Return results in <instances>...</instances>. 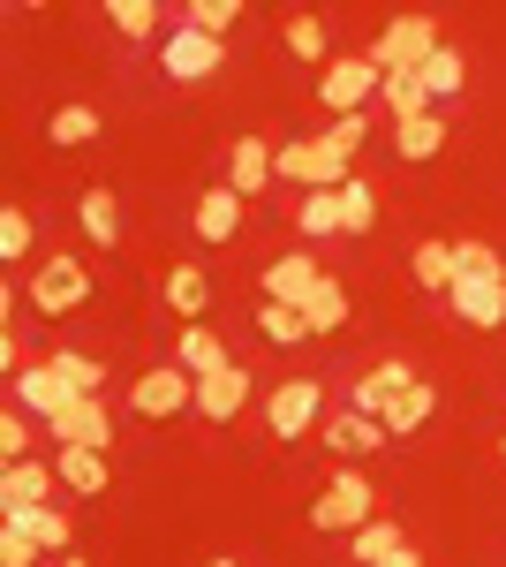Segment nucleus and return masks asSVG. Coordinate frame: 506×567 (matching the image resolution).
<instances>
[{"label":"nucleus","mask_w":506,"mask_h":567,"mask_svg":"<svg viewBox=\"0 0 506 567\" xmlns=\"http://www.w3.org/2000/svg\"><path fill=\"white\" fill-rule=\"evenodd\" d=\"M167 310H174V318H189V326L211 310V280L197 272V265H174V272H167Z\"/></svg>","instance_id":"23"},{"label":"nucleus","mask_w":506,"mask_h":567,"mask_svg":"<svg viewBox=\"0 0 506 567\" xmlns=\"http://www.w3.org/2000/svg\"><path fill=\"white\" fill-rule=\"evenodd\" d=\"M128 409L152 416V424H159V416H182V409H197V379H189L182 363H152V371L128 386Z\"/></svg>","instance_id":"5"},{"label":"nucleus","mask_w":506,"mask_h":567,"mask_svg":"<svg viewBox=\"0 0 506 567\" xmlns=\"http://www.w3.org/2000/svg\"><path fill=\"white\" fill-rule=\"evenodd\" d=\"M431 409H438V393H431V386H423V379H416V386L401 393V401L385 409L379 424H385V432H393V439H409V432H423V424H431Z\"/></svg>","instance_id":"24"},{"label":"nucleus","mask_w":506,"mask_h":567,"mask_svg":"<svg viewBox=\"0 0 506 567\" xmlns=\"http://www.w3.org/2000/svg\"><path fill=\"white\" fill-rule=\"evenodd\" d=\"M182 23H189V31H205V39H219L227 23H242V0H189V8H182Z\"/></svg>","instance_id":"33"},{"label":"nucleus","mask_w":506,"mask_h":567,"mask_svg":"<svg viewBox=\"0 0 506 567\" xmlns=\"http://www.w3.org/2000/svg\"><path fill=\"white\" fill-rule=\"evenodd\" d=\"M409 386H416V371H409V363H379V371H363V379H355V409H363V416H385Z\"/></svg>","instance_id":"17"},{"label":"nucleus","mask_w":506,"mask_h":567,"mask_svg":"<svg viewBox=\"0 0 506 567\" xmlns=\"http://www.w3.org/2000/svg\"><path fill=\"white\" fill-rule=\"evenodd\" d=\"M106 23L122 31V39H152V23H167L152 0H106Z\"/></svg>","instance_id":"34"},{"label":"nucleus","mask_w":506,"mask_h":567,"mask_svg":"<svg viewBox=\"0 0 506 567\" xmlns=\"http://www.w3.org/2000/svg\"><path fill=\"white\" fill-rule=\"evenodd\" d=\"M318 409H326V379H280V386L265 393V432L302 439L310 424H318Z\"/></svg>","instance_id":"4"},{"label":"nucleus","mask_w":506,"mask_h":567,"mask_svg":"<svg viewBox=\"0 0 506 567\" xmlns=\"http://www.w3.org/2000/svg\"><path fill=\"white\" fill-rule=\"evenodd\" d=\"M0 454H8V462H31V432H23V416H16V409L0 416Z\"/></svg>","instance_id":"42"},{"label":"nucleus","mask_w":506,"mask_h":567,"mask_svg":"<svg viewBox=\"0 0 506 567\" xmlns=\"http://www.w3.org/2000/svg\"><path fill=\"white\" fill-rule=\"evenodd\" d=\"M409 272H416V288H431V296H446V288H454V243H416V258H409Z\"/></svg>","instance_id":"27"},{"label":"nucleus","mask_w":506,"mask_h":567,"mask_svg":"<svg viewBox=\"0 0 506 567\" xmlns=\"http://www.w3.org/2000/svg\"><path fill=\"white\" fill-rule=\"evenodd\" d=\"M401 545H409V537H401V529L385 523V515H371V523L355 529V567H379L385 553H401Z\"/></svg>","instance_id":"32"},{"label":"nucleus","mask_w":506,"mask_h":567,"mask_svg":"<svg viewBox=\"0 0 506 567\" xmlns=\"http://www.w3.org/2000/svg\"><path fill=\"white\" fill-rule=\"evenodd\" d=\"M385 439H393V432H385L379 416L348 409V416H333V432H326V446H333V454H348V462H363V454H379Z\"/></svg>","instance_id":"18"},{"label":"nucleus","mask_w":506,"mask_h":567,"mask_svg":"<svg viewBox=\"0 0 506 567\" xmlns=\"http://www.w3.org/2000/svg\"><path fill=\"white\" fill-rule=\"evenodd\" d=\"M296 227L302 235H340V197L333 189H310V197L296 205Z\"/></svg>","instance_id":"35"},{"label":"nucleus","mask_w":506,"mask_h":567,"mask_svg":"<svg viewBox=\"0 0 506 567\" xmlns=\"http://www.w3.org/2000/svg\"><path fill=\"white\" fill-rule=\"evenodd\" d=\"M288 53H302V61H326V23H318V16H288Z\"/></svg>","instance_id":"40"},{"label":"nucleus","mask_w":506,"mask_h":567,"mask_svg":"<svg viewBox=\"0 0 506 567\" xmlns=\"http://www.w3.org/2000/svg\"><path fill=\"white\" fill-rule=\"evenodd\" d=\"M53 499V462H8L0 470V507H45Z\"/></svg>","instance_id":"15"},{"label":"nucleus","mask_w":506,"mask_h":567,"mask_svg":"<svg viewBox=\"0 0 506 567\" xmlns=\"http://www.w3.org/2000/svg\"><path fill=\"white\" fill-rule=\"evenodd\" d=\"M8 523H16V529H31V537H39L45 553H69V537H76V523H69L61 507H16Z\"/></svg>","instance_id":"25"},{"label":"nucleus","mask_w":506,"mask_h":567,"mask_svg":"<svg viewBox=\"0 0 506 567\" xmlns=\"http://www.w3.org/2000/svg\"><path fill=\"white\" fill-rule=\"evenodd\" d=\"M53 477L69 492H84V499H99L106 492V454L99 446H53Z\"/></svg>","instance_id":"16"},{"label":"nucleus","mask_w":506,"mask_h":567,"mask_svg":"<svg viewBox=\"0 0 506 567\" xmlns=\"http://www.w3.org/2000/svg\"><path fill=\"white\" fill-rule=\"evenodd\" d=\"M45 432H53V446H99V454H106V446H114V416H106L99 393H84V401H76L69 416H53Z\"/></svg>","instance_id":"13"},{"label":"nucleus","mask_w":506,"mask_h":567,"mask_svg":"<svg viewBox=\"0 0 506 567\" xmlns=\"http://www.w3.org/2000/svg\"><path fill=\"white\" fill-rule=\"evenodd\" d=\"M318 280H326V272H318V258H310V250H288V258H272L265 265V303H310V296H318Z\"/></svg>","instance_id":"12"},{"label":"nucleus","mask_w":506,"mask_h":567,"mask_svg":"<svg viewBox=\"0 0 506 567\" xmlns=\"http://www.w3.org/2000/svg\"><path fill=\"white\" fill-rule=\"evenodd\" d=\"M31 303H39L45 318H69L76 303H91V265H76V258H45L39 272H31Z\"/></svg>","instance_id":"8"},{"label":"nucleus","mask_w":506,"mask_h":567,"mask_svg":"<svg viewBox=\"0 0 506 567\" xmlns=\"http://www.w3.org/2000/svg\"><path fill=\"white\" fill-rule=\"evenodd\" d=\"M363 130H371L363 114H340V122H333V144H340V152H355V144H363Z\"/></svg>","instance_id":"43"},{"label":"nucleus","mask_w":506,"mask_h":567,"mask_svg":"<svg viewBox=\"0 0 506 567\" xmlns=\"http://www.w3.org/2000/svg\"><path fill=\"white\" fill-rule=\"evenodd\" d=\"M159 69H167L174 84H211V76L227 69V45L182 23V31H167V45H159Z\"/></svg>","instance_id":"6"},{"label":"nucleus","mask_w":506,"mask_h":567,"mask_svg":"<svg viewBox=\"0 0 506 567\" xmlns=\"http://www.w3.org/2000/svg\"><path fill=\"white\" fill-rule=\"evenodd\" d=\"M371 91H385L379 61L371 53H348V61H326V76H318V99L333 106V114H363V99Z\"/></svg>","instance_id":"7"},{"label":"nucleus","mask_w":506,"mask_h":567,"mask_svg":"<svg viewBox=\"0 0 506 567\" xmlns=\"http://www.w3.org/2000/svg\"><path fill=\"white\" fill-rule=\"evenodd\" d=\"M499 454H506V446H499Z\"/></svg>","instance_id":"47"},{"label":"nucleus","mask_w":506,"mask_h":567,"mask_svg":"<svg viewBox=\"0 0 506 567\" xmlns=\"http://www.w3.org/2000/svg\"><path fill=\"white\" fill-rule=\"evenodd\" d=\"M348 167H355V152H340L333 136H302V144H280L272 152V175L302 182V189H340V182H355Z\"/></svg>","instance_id":"1"},{"label":"nucleus","mask_w":506,"mask_h":567,"mask_svg":"<svg viewBox=\"0 0 506 567\" xmlns=\"http://www.w3.org/2000/svg\"><path fill=\"white\" fill-rule=\"evenodd\" d=\"M462 76H468V69H462V53H454V45H438V53L416 69V84L431 91V99H454V91H462Z\"/></svg>","instance_id":"30"},{"label":"nucleus","mask_w":506,"mask_h":567,"mask_svg":"<svg viewBox=\"0 0 506 567\" xmlns=\"http://www.w3.org/2000/svg\"><path fill=\"white\" fill-rule=\"evenodd\" d=\"M302 318H310V333H333V326H348V288H340L333 272L318 280V296L302 303Z\"/></svg>","instance_id":"29"},{"label":"nucleus","mask_w":506,"mask_h":567,"mask_svg":"<svg viewBox=\"0 0 506 567\" xmlns=\"http://www.w3.org/2000/svg\"><path fill=\"white\" fill-rule=\"evenodd\" d=\"M431 53H438V23H431V16H393L379 31V45H371L379 76H416Z\"/></svg>","instance_id":"2"},{"label":"nucleus","mask_w":506,"mask_h":567,"mask_svg":"<svg viewBox=\"0 0 506 567\" xmlns=\"http://www.w3.org/2000/svg\"><path fill=\"white\" fill-rule=\"evenodd\" d=\"M174 363H182L189 379H211V371H227V341H219L211 326H182V341H174Z\"/></svg>","instance_id":"21"},{"label":"nucleus","mask_w":506,"mask_h":567,"mask_svg":"<svg viewBox=\"0 0 506 567\" xmlns=\"http://www.w3.org/2000/svg\"><path fill=\"white\" fill-rule=\"evenodd\" d=\"M31 553H45L31 529H16V523H0V567H31Z\"/></svg>","instance_id":"41"},{"label":"nucleus","mask_w":506,"mask_h":567,"mask_svg":"<svg viewBox=\"0 0 506 567\" xmlns=\"http://www.w3.org/2000/svg\"><path fill=\"white\" fill-rule=\"evenodd\" d=\"M45 363H53V371L69 379V393H99V379H106V371H99V363H91L84 349H53Z\"/></svg>","instance_id":"37"},{"label":"nucleus","mask_w":506,"mask_h":567,"mask_svg":"<svg viewBox=\"0 0 506 567\" xmlns=\"http://www.w3.org/2000/svg\"><path fill=\"white\" fill-rule=\"evenodd\" d=\"M385 106H393V122H416V114H431V91L416 76H385Z\"/></svg>","instance_id":"39"},{"label":"nucleus","mask_w":506,"mask_h":567,"mask_svg":"<svg viewBox=\"0 0 506 567\" xmlns=\"http://www.w3.org/2000/svg\"><path fill=\"white\" fill-rule=\"evenodd\" d=\"M371 507H379V492H371V477H363V470H340V477L326 484V492H318L310 523H318V529H348V537H355V529L371 523Z\"/></svg>","instance_id":"3"},{"label":"nucleus","mask_w":506,"mask_h":567,"mask_svg":"<svg viewBox=\"0 0 506 567\" xmlns=\"http://www.w3.org/2000/svg\"><path fill=\"white\" fill-rule=\"evenodd\" d=\"M257 333H265L272 349H296V341H310V318H302L296 303H257Z\"/></svg>","instance_id":"26"},{"label":"nucleus","mask_w":506,"mask_h":567,"mask_svg":"<svg viewBox=\"0 0 506 567\" xmlns=\"http://www.w3.org/2000/svg\"><path fill=\"white\" fill-rule=\"evenodd\" d=\"M76 227L91 235V250H114V243H122V205H114V189H84V197H76Z\"/></svg>","instance_id":"19"},{"label":"nucleus","mask_w":506,"mask_h":567,"mask_svg":"<svg viewBox=\"0 0 506 567\" xmlns=\"http://www.w3.org/2000/svg\"><path fill=\"white\" fill-rule=\"evenodd\" d=\"M61 567H76V560H61Z\"/></svg>","instance_id":"46"},{"label":"nucleus","mask_w":506,"mask_h":567,"mask_svg":"<svg viewBox=\"0 0 506 567\" xmlns=\"http://www.w3.org/2000/svg\"><path fill=\"white\" fill-rule=\"evenodd\" d=\"M242 409H250V371H242V363L197 379V416H205V424H235Z\"/></svg>","instance_id":"11"},{"label":"nucleus","mask_w":506,"mask_h":567,"mask_svg":"<svg viewBox=\"0 0 506 567\" xmlns=\"http://www.w3.org/2000/svg\"><path fill=\"white\" fill-rule=\"evenodd\" d=\"M454 280H506L492 243H454Z\"/></svg>","instance_id":"36"},{"label":"nucleus","mask_w":506,"mask_h":567,"mask_svg":"<svg viewBox=\"0 0 506 567\" xmlns=\"http://www.w3.org/2000/svg\"><path fill=\"white\" fill-rule=\"evenodd\" d=\"M446 303H454V326L492 333V326H506V280H454Z\"/></svg>","instance_id":"10"},{"label":"nucleus","mask_w":506,"mask_h":567,"mask_svg":"<svg viewBox=\"0 0 506 567\" xmlns=\"http://www.w3.org/2000/svg\"><path fill=\"white\" fill-rule=\"evenodd\" d=\"M265 182H272V144L265 136H235L227 144V189L235 197H257Z\"/></svg>","instance_id":"14"},{"label":"nucleus","mask_w":506,"mask_h":567,"mask_svg":"<svg viewBox=\"0 0 506 567\" xmlns=\"http://www.w3.org/2000/svg\"><path fill=\"white\" fill-rule=\"evenodd\" d=\"M379 567H423V560H416V545H401V553H385Z\"/></svg>","instance_id":"44"},{"label":"nucleus","mask_w":506,"mask_h":567,"mask_svg":"<svg viewBox=\"0 0 506 567\" xmlns=\"http://www.w3.org/2000/svg\"><path fill=\"white\" fill-rule=\"evenodd\" d=\"M438 144H446V122L438 114H416V122H393V152L423 167V159H438Z\"/></svg>","instance_id":"22"},{"label":"nucleus","mask_w":506,"mask_h":567,"mask_svg":"<svg viewBox=\"0 0 506 567\" xmlns=\"http://www.w3.org/2000/svg\"><path fill=\"white\" fill-rule=\"evenodd\" d=\"M205 567H235V560H205Z\"/></svg>","instance_id":"45"},{"label":"nucleus","mask_w":506,"mask_h":567,"mask_svg":"<svg viewBox=\"0 0 506 567\" xmlns=\"http://www.w3.org/2000/svg\"><path fill=\"white\" fill-rule=\"evenodd\" d=\"M45 136H53L61 152H76V144H91V136H99V106H61V114L45 122Z\"/></svg>","instance_id":"31"},{"label":"nucleus","mask_w":506,"mask_h":567,"mask_svg":"<svg viewBox=\"0 0 506 567\" xmlns=\"http://www.w3.org/2000/svg\"><path fill=\"white\" fill-rule=\"evenodd\" d=\"M189 227H197L205 243H235V227H242V197H235V189H205L197 213H189Z\"/></svg>","instance_id":"20"},{"label":"nucleus","mask_w":506,"mask_h":567,"mask_svg":"<svg viewBox=\"0 0 506 567\" xmlns=\"http://www.w3.org/2000/svg\"><path fill=\"white\" fill-rule=\"evenodd\" d=\"M340 235H371L379 227V197H371V182H340Z\"/></svg>","instance_id":"28"},{"label":"nucleus","mask_w":506,"mask_h":567,"mask_svg":"<svg viewBox=\"0 0 506 567\" xmlns=\"http://www.w3.org/2000/svg\"><path fill=\"white\" fill-rule=\"evenodd\" d=\"M8 393H16V409H31V416H45V424L69 416V409L84 401V393H69V379H61L53 363H23V371L8 379Z\"/></svg>","instance_id":"9"},{"label":"nucleus","mask_w":506,"mask_h":567,"mask_svg":"<svg viewBox=\"0 0 506 567\" xmlns=\"http://www.w3.org/2000/svg\"><path fill=\"white\" fill-rule=\"evenodd\" d=\"M23 258H31V213L8 205L0 213V265H23Z\"/></svg>","instance_id":"38"}]
</instances>
